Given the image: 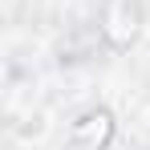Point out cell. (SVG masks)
Returning <instances> with one entry per match:
<instances>
[{
	"label": "cell",
	"mask_w": 150,
	"mask_h": 150,
	"mask_svg": "<svg viewBox=\"0 0 150 150\" xmlns=\"http://www.w3.org/2000/svg\"><path fill=\"white\" fill-rule=\"evenodd\" d=\"M110 130H114V126H110V114H85V118L73 126V138L85 142L89 150H98V146H105Z\"/></svg>",
	"instance_id": "cell-2"
},
{
	"label": "cell",
	"mask_w": 150,
	"mask_h": 150,
	"mask_svg": "<svg viewBox=\"0 0 150 150\" xmlns=\"http://www.w3.org/2000/svg\"><path fill=\"white\" fill-rule=\"evenodd\" d=\"M105 33L118 45H126L138 33V4L134 0H110V8H105Z\"/></svg>",
	"instance_id": "cell-1"
}]
</instances>
